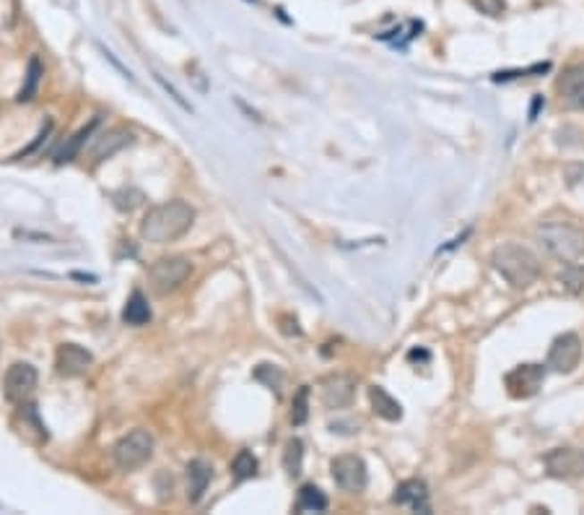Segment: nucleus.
Returning a JSON list of instances; mask_svg holds the SVG:
<instances>
[{
  "mask_svg": "<svg viewBox=\"0 0 584 515\" xmlns=\"http://www.w3.org/2000/svg\"><path fill=\"white\" fill-rule=\"evenodd\" d=\"M195 224V209L185 201H166L146 211L140 221V237L146 243H177Z\"/></svg>",
  "mask_w": 584,
  "mask_h": 515,
  "instance_id": "f257e3e1",
  "label": "nucleus"
},
{
  "mask_svg": "<svg viewBox=\"0 0 584 515\" xmlns=\"http://www.w3.org/2000/svg\"><path fill=\"white\" fill-rule=\"evenodd\" d=\"M491 266L514 289H528L540 276V261L535 258V253L517 243L499 245L491 253Z\"/></svg>",
  "mask_w": 584,
  "mask_h": 515,
  "instance_id": "f03ea898",
  "label": "nucleus"
},
{
  "mask_svg": "<svg viewBox=\"0 0 584 515\" xmlns=\"http://www.w3.org/2000/svg\"><path fill=\"white\" fill-rule=\"evenodd\" d=\"M537 243L561 263H574L584 255V229L566 221H543L537 227Z\"/></svg>",
  "mask_w": 584,
  "mask_h": 515,
  "instance_id": "7ed1b4c3",
  "label": "nucleus"
},
{
  "mask_svg": "<svg viewBox=\"0 0 584 515\" xmlns=\"http://www.w3.org/2000/svg\"><path fill=\"white\" fill-rule=\"evenodd\" d=\"M154 456V437L146 430H133L125 437L117 440V445L112 448V459L120 471H135L140 466L151 461Z\"/></svg>",
  "mask_w": 584,
  "mask_h": 515,
  "instance_id": "20e7f679",
  "label": "nucleus"
},
{
  "mask_svg": "<svg viewBox=\"0 0 584 515\" xmlns=\"http://www.w3.org/2000/svg\"><path fill=\"white\" fill-rule=\"evenodd\" d=\"M192 273V263L187 258H161L151 269H148V279L154 284V289L159 295H169L174 289H180L187 281V276Z\"/></svg>",
  "mask_w": 584,
  "mask_h": 515,
  "instance_id": "39448f33",
  "label": "nucleus"
},
{
  "mask_svg": "<svg viewBox=\"0 0 584 515\" xmlns=\"http://www.w3.org/2000/svg\"><path fill=\"white\" fill-rule=\"evenodd\" d=\"M582 362V339L577 333H561L548 349V367L558 375H569Z\"/></svg>",
  "mask_w": 584,
  "mask_h": 515,
  "instance_id": "423d86ee",
  "label": "nucleus"
},
{
  "mask_svg": "<svg viewBox=\"0 0 584 515\" xmlns=\"http://www.w3.org/2000/svg\"><path fill=\"white\" fill-rule=\"evenodd\" d=\"M330 474H333V482L343 492H361L369 482V474H367V463L359 456H338L330 463Z\"/></svg>",
  "mask_w": 584,
  "mask_h": 515,
  "instance_id": "0eeeda50",
  "label": "nucleus"
},
{
  "mask_svg": "<svg viewBox=\"0 0 584 515\" xmlns=\"http://www.w3.org/2000/svg\"><path fill=\"white\" fill-rule=\"evenodd\" d=\"M546 468L554 479H580L584 476V451L582 448H554L546 453Z\"/></svg>",
  "mask_w": 584,
  "mask_h": 515,
  "instance_id": "6e6552de",
  "label": "nucleus"
},
{
  "mask_svg": "<svg viewBox=\"0 0 584 515\" xmlns=\"http://www.w3.org/2000/svg\"><path fill=\"white\" fill-rule=\"evenodd\" d=\"M543 380H546L543 365H520L506 375L504 382L512 399H530L543 388Z\"/></svg>",
  "mask_w": 584,
  "mask_h": 515,
  "instance_id": "1a4fd4ad",
  "label": "nucleus"
},
{
  "mask_svg": "<svg viewBox=\"0 0 584 515\" xmlns=\"http://www.w3.org/2000/svg\"><path fill=\"white\" fill-rule=\"evenodd\" d=\"M37 370L29 365V362H16L13 367H8L5 380H3V391H5V399L8 401H24L34 393L37 388Z\"/></svg>",
  "mask_w": 584,
  "mask_h": 515,
  "instance_id": "9d476101",
  "label": "nucleus"
},
{
  "mask_svg": "<svg viewBox=\"0 0 584 515\" xmlns=\"http://www.w3.org/2000/svg\"><path fill=\"white\" fill-rule=\"evenodd\" d=\"M91 362H94V356L89 349H83L79 344H63L57 349L55 367H57V375H63V378H79L91 367Z\"/></svg>",
  "mask_w": 584,
  "mask_h": 515,
  "instance_id": "9b49d317",
  "label": "nucleus"
},
{
  "mask_svg": "<svg viewBox=\"0 0 584 515\" xmlns=\"http://www.w3.org/2000/svg\"><path fill=\"white\" fill-rule=\"evenodd\" d=\"M356 399V380L351 375H330L322 382V401L327 408H348Z\"/></svg>",
  "mask_w": 584,
  "mask_h": 515,
  "instance_id": "f8f14e48",
  "label": "nucleus"
},
{
  "mask_svg": "<svg viewBox=\"0 0 584 515\" xmlns=\"http://www.w3.org/2000/svg\"><path fill=\"white\" fill-rule=\"evenodd\" d=\"M213 479V466L206 459H195V461L187 463V497L190 502H200L206 489L211 485Z\"/></svg>",
  "mask_w": 584,
  "mask_h": 515,
  "instance_id": "ddd939ff",
  "label": "nucleus"
},
{
  "mask_svg": "<svg viewBox=\"0 0 584 515\" xmlns=\"http://www.w3.org/2000/svg\"><path fill=\"white\" fill-rule=\"evenodd\" d=\"M133 143V133L131 131H123V128H114V131H106L102 136L97 138L94 149H91V157L97 162H105L109 157H114L117 151H123L125 146Z\"/></svg>",
  "mask_w": 584,
  "mask_h": 515,
  "instance_id": "4468645a",
  "label": "nucleus"
},
{
  "mask_svg": "<svg viewBox=\"0 0 584 515\" xmlns=\"http://www.w3.org/2000/svg\"><path fill=\"white\" fill-rule=\"evenodd\" d=\"M393 500L398 502V505H408L410 511H421V513H428V489L421 479H408V482H402L398 489H395V494H393Z\"/></svg>",
  "mask_w": 584,
  "mask_h": 515,
  "instance_id": "2eb2a0df",
  "label": "nucleus"
},
{
  "mask_svg": "<svg viewBox=\"0 0 584 515\" xmlns=\"http://www.w3.org/2000/svg\"><path fill=\"white\" fill-rule=\"evenodd\" d=\"M558 89H561V94H563V99H566L569 105H574V107H582L584 105V63L566 68V71H563V76H561Z\"/></svg>",
  "mask_w": 584,
  "mask_h": 515,
  "instance_id": "dca6fc26",
  "label": "nucleus"
},
{
  "mask_svg": "<svg viewBox=\"0 0 584 515\" xmlns=\"http://www.w3.org/2000/svg\"><path fill=\"white\" fill-rule=\"evenodd\" d=\"M369 401L377 416L387 419V422H400L402 419V407H400L398 399H393L382 385H372L369 388Z\"/></svg>",
  "mask_w": 584,
  "mask_h": 515,
  "instance_id": "f3484780",
  "label": "nucleus"
},
{
  "mask_svg": "<svg viewBox=\"0 0 584 515\" xmlns=\"http://www.w3.org/2000/svg\"><path fill=\"white\" fill-rule=\"evenodd\" d=\"M99 123H102V120H99V117H94V120H91V123H89L86 128H80V131H79V133H76V136L68 138V141L63 143V149H60V151L55 154V164L73 162V159H76V157H79V154H80V149H83V143H86L89 138L94 136V131L99 128Z\"/></svg>",
  "mask_w": 584,
  "mask_h": 515,
  "instance_id": "a211bd4d",
  "label": "nucleus"
},
{
  "mask_svg": "<svg viewBox=\"0 0 584 515\" xmlns=\"http://www.w3.org/2000/svg\"><path fill=\"white\" fill-rule=\"evenodd\" d=\"M327 494L315 485H304L299 489V497H296V511L299 513H325L327 511Z\"/></svg>",
  "mask_w": 584,
  "mask_h": 515,
  "instance_id": "6ab92c4d",
  "label": "nucleus"
},
{
  "mask_svg": "<svg viewBox=\"0 0 584 515\" xmlns=\"http://www.w3.org/2000/svg\"><path fill=\"white\" fill-rule=\"evenodd\" d=\"M123 321L128 326H146L151 321V307H148V299L143 297L140 292H133L131 299L125 302L123 307Z\"/></svg>",
  "mask_w": 584,
  "mask_h": 515,
  "instance_id": "aec40b11",
  "label": "nucleus"
},
{
  "mask_svg": "<svg viewBox=\"0 0 584 515\" xmlns=\"http://www.w3.org/2000/svg\"><path fill=\"white\" fill-rule=\"evenodd\" d=\"M301 463H304V442L299 437H292L284 448V468L289 476L301 474Z\"/></svg>",
  "mask_w": 584,
  "mask_h": 515,
  "instance_id": "412c9836",
  "label": "nucleus"
},
{
  "mask_svg": "<svg viewBox=\"0 0 584 515\" xmlns=\"http://www.w3.org/2000/svg\"><path fill=\"white\" fill-rule=\"evenodd\" d=\"M42 76H45V71H42V63H39V57H31V60H29V68H27V82H24V89L19 91V97H16V99H19V102H29V99L37 94Z\"/></svg>",
  "mask_w": 584,
  "mask_h": 515,
  "instance_id": "4be33fe9",
  "label": "nucleus"
},
{
  "mask_svg": "<svg viewBox=\"0 0 584 515\" xmlns=\"http://www.w3.org/2000/svg\"><path fill=\"white\" fill-rule=\"evenodd\" d=\"M232 474L237 482H247L258 474V459L252 456V451H240L232 461Z\"/></svg>",
  "mask_w": 584,
  "mask_h": 515,
  "instance_id": "5701e85b",
  "label": "nucleus"
},
{
  "mask_svg": "<svg viewBox=\"0 0 584 515\" xmlns=\"http://www.w3.org/2000/svg\"><path fill=\"white\" fill-rule=\"evenodd\" d=\"M307 419H309V388H307V385H301V388H299V393L293 396L292 425L293 427H301Z\"/></svg>",
  "mask_w": 584,
  "mask_h": 515,
  "instance_id": "b1692460",
  "label": "nucleus"
},
{
  "mask_svg": "<svg viewBox=\"0 0 584 515\" xmlns=\"http://www.w3.org/2000/svg\"><path fill=\"white\" fill-rule=\"evenodd\" d=\"M255 378L260 380V382H266L267 388H281L284 373H281L278 367H273V365H260V367L255 370Z\"/></svg>",
  "mask_w": 584,
  "mask_h": 515,
  "instance_id": "393cba45",
  "label": "nucleus"
},
{
  "mask_svg": "<svg viewBox=\"0 0 584 515\" xmlns=\"http://www.w3.org/2000/svg\"><path fill=\"white\" fill-rule=\"evenodd\" d=\"M571 269L569 271L561 273V284L566 287V289H571V292H580L584 287V273L574 266V263H569Z\"/></svg>",
  "mask_w": 584,
  "mask_h": 515,
  "instance_id": "a878e982",
  "label": "nucleus"
},
{
  "mask_svg": "<svg viewBox=\"0 0 584 515\" xmlns=\"http://www.w3.org/2000/svg\"><path fill=\"white\" fill-rule=\"evenodd\" d=\"M473 5L486 16H502L504 13V0H473Z\"/></svg>",
  "mask_w": 584,
  "mask_h": 515,
  "instance_id": "bb28decb",
  "label": "nucleus"
},
{
  "mask_svg": "<svg viewBox=\"0 0 584 515\" xmlns=\"http://www.w3.org/2000/svg\"><path fill=\"white\" fill-rule=\"evenodd\" d=\"M50 131H53V120H47V123H45V128H42V131H39V136H37V141H34V143H31V146H27V149H24V151H21V154H16V157H13V159H24V157H29V154H31V151H37V146H39V143H42V141H45V138L50 136Z\"/></svg>",
  "mask_w": 584,
  "mask_h": 515,
  "instance_id": "cd10ccee",
  "label": "nucleus"
},
{
  "mask_svg": "<svg viewBox=\"0 0 584 515\" xmlns=\"http://www.w3.org/2000/svg\"><path fill=\"white\" fill-rule=\"evenodd\" d=\"M250 3H258V0H250Z\"/></svg>",
  "mask_w": 584,
  "mask_h": 515,
  "instance_id": "c85d7f7f",
  "label": "nucleus"
}]
</instances>
